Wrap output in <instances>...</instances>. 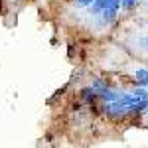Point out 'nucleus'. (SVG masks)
<instances>
[{
    "label": "nucleus",
    "instance_id": "7ed1b4c3",
    "mask_svg": "<svg viewBox=\"0 0 148 148\" xmlns=\"http://www.w3.org/2000/svg\"><path fill=\"white\" fill-rule=\"evenodd\" d=\"M93 4H95V0H75L77 8H91Z\"/></svg>",
    "mask_w": 148,
    "mask_h": 148
},
{
    "label": "nucleus",
    "instance_id": "20e7f679",
    "mask_svg": "<svg viewBox=\"0 0 148 148\" xmlns=\"http://www.w3.org/2000/svg\"><path fill=\"white\" fill-rule=\"evenodd\" d=\"M12 2H16V0H12Z\"/></svg>",
    "mask_w": 148,
    "mask_h": 148
},
{
    "label": "nucleus",
    "instance_id": "f257e3e1",
    "mask_svg": "<svg viewBox=\"0 0 148 148\" xmlns=\"http://www.w3.org/2000/svg\"><path fill=\"white\" fill-rule=\"evenodd\" d=\"M134 79L138 87H148V67H138L134 71Z\"/></svg>",
    "mask_w": 148,
    "mask_h": 148
},
{
    "label": "nucleus",
    "instance_id": "f03ea898",
    "mask_svg": "<svg viewBox=\"0 0 148 148\" xmlns=\"http://www.w3.org/2000/svg\"><path fill=\"white\" fill-rule=\"evenodd\" d=\"M138 4V0H121V8L123 10H132Z\"/></svg>",
    "mask_w": 148,
    "mask_h": 148
}]
</instances>
